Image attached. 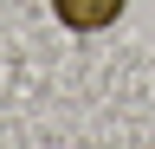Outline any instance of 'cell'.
I'll return each instance as SVG.
<instances>
[{
    "label": "cell",
    "instance_id": "obj_1",
    "mask_svg": "<svg viewBox=\"0 0 155 149\" xmlns=\"http://www.w3.org/2000/svg\"><path fill=\"white\" fill-rule=\"evenodd\" d=\"M123 7L129 0H52V13H58L65 32H104V26L123 20Z\"/></svg>",
    "mask_w": 155,
    "mask_h": 149
}]
</instances>
